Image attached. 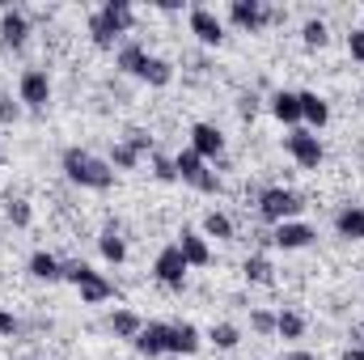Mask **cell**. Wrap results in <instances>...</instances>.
<instances>
[{"label": "cell", "mask_w": 364, "mask_h": 360, "mask_svg": "<svg viewBox=\"0 0 364 360\" xmlns=\"http://www.w3.org/2000/svg\"><path fill=\"white\" fill-rule=\"evenodd\" d=\"M60 166H64L68 182H77V186H85V191H110V186H114V170H110V162H106V157H93L90 149H81V144L64 149Z\"/></svg>", "instance_id": "cell-1"}, {"label": "cell", "mask_w": 364, "mask_h": 360, "mask_svg": "<svg viewBox=\"0 0 364 360\" xmlns=\"http://www.w3.org/2000/svg\"><path fill=\"white\" fill-rule=\"evenodd\" d=\"M255 208L267 225H284V221H296V212L305 208V199L292 191V186H263L255 195Z\"/></svg>", "instance_id": "cell-2"}, {"label": "cell", "mask_w": 364, "mask_h": 360, "mask_svg": "<svg viewBox=\"0 0 364 360\" xmlns=\"http://www.w3.org/2000/svg\"><path fill=\"white\" fill-rule=\"evenodd\" d=\"M284 149H288V157H292L301 170H318V166H322V157H326V149H322L318 132H309V127H292V132L284 136Z\"/></svg>", "instance_id": "cell-3"}, {"label": "cell", "mask_w": 364, "mask_h": 360, "mask_svg": "<svg viewBox=\"0 0 364 360\" xmlns=\"http://www.w3.org/2000/svg\"><path fill=\"white\" fill-rule=\"evenodd\" d=\"M174 170H178L182 182H191V186H195V191H203V195H216V191H220L216 170H208V162H203L195 149H182L178 157H174Z\"/></svg>", "instance_id": "cell-4"}, {"label": "cell", "mask_w": 364, "mask_h": 360, "mask_svg": "<svg viewBox=\"0 0 364 360\" xmlns=\"http://www.w3.org/2000/svg\"><path fill=\"white\" fill-rule=\"evenodd\" d=\"M17 102L26 110H47V102H51V77L43 68H26L21 81H17Z\"/></svg>", "instance_id": "cell-5"}, {"label": "cell", "mask_w": 364, "mask_h": 360, "mask_svg": "<svg viewBox=\"0 0 364 360\" xmlns=\"http://www.w3.org/2000/svg\"><path fill=\"white\" fill-rule=\"evenodd\" d=\"M186 26H191V34H195L203 47H220V43H225V21L216 17V9L195 4V9L186 13Z\"/></svg>", "instance_id": "cell-6"}, {"label": "cell", "mask_w": 364, "mask_h": 360, "mask_svg": "<svg viewBox=\"0 0 364 360\" xmlns=\"http://www.w3.org/2000/svg\"><path fill=\"white\" fill-rule=\"evenodd\" d=\"M186 259H182L178 242L174 246H166V250H157V259H153V275H157V284H166V288H182L186 284Z\"/></svg>", "instance_id": "cell-7"}, {"label": "cell", "mask_w": 364, "mask_h": 360, "mask_svg": "<svg viewBox=\"0 0 364 360\" xmlns=\"http://www.w3.org/2000/svg\"><path fill=\"white\" fill-rule=\"evenodd\" d=\"M229 21H233L237 30H246V34H259V30L272 21V9H267L263 0H233V4H229Z\"/></svg>", "instance_id": "cell-8"}, {"label": "cell", "mask_w": 364, "mask_h": 360, "mask_svg": "<svg viewBox=\"0 0 364 360\" xmlns=\"http://www.w3.org/2000/svg\"><path fill=\"white\" fill-rule=\"evenodd\" d=\"M132 348H136L140 356H149V360L170 356V322H144V331L136 335Z\"/></svg>", "instance_id": "cell-9"}, {"label": "cell", "mask_w": 364, "mask_h": 360, "mask_svg": "<svg viewBox=\"0 0 364 360\" xmlns=\"http://www.w3.org/2000/svg\"><path fill=\"white\" fill-rule=\"evenodd\" d=\"M186 149H195L203 162H216L220 153H225V132L216 127V123H195L191 127V144Z\"/></svg>", "instance_id": "cell-10"}, {"label": "cell", "mask_w": 364, "mask_h": 360, "mask_svg": "<svg viewBox=\"0 0 364 360\" xmlns=\"http://www.w3.org/2000/svg\"><path fill=\"white\" fill-rule=\"evenodd\" d=\"M314 238L318 233L305 221H284L272 229V246H279V250H305V246H314Z\"/></svg>", "instance_id": "cell-11"}, {"label": "cell", "mask_w": 364, "mask_h": 360, "mask_svg": "<svg viewBox=\"0 0 364 360\" xmlns=\"http://www.w3.org/2000/svg\"><path fill=\"white\" fill-rule=\"evenodd\" d=\"M296 97H301V123H305L309 132H322V127L331 123V106H326V97L314 93V90H301Z\"/></svg>", "instance_id": "cell-12"}, {"label": "cell", "mask_w": 364, "mask_h": 360, "mask_svg": "<svg viewBox=\"0 0 364 360\" xmlns=\"http://www.w3.org/2000/svg\"><path fill=\"white\" fill-rule=\"evenodd\" d=\"M26 38H30V17L21 9H4L0 13V43L4 47H26Z\"/></svg>", "instance_id": "cell-13"}, {"label": "cell", "mask_w": 364, "mask_h": 360, "mask_svg": "<svg viewBox=\"0 0 364 360\" xmlns=\"http://www.w3.org/2000/svg\"><path fill=\"white\" fill-rule=\"evenodd\" d=\"M178 250H182V259H186V268H208L212 263V246L195 229H182L178 233Z\"/></svg>", "instance_id": "cell-14"}, {"label": "cell", "mask_w": 364, "mask_h": 360, "mask_svg": "<svg viewBox=\"0 0 364 360\" xmlns=\"http://www.w3.org/2000/svg\"><path fill=\"white\" fill-rule=\"evenodd\" d=\"M267 110H272L284 127H301V97L292 90H275L272 97H267Z\"/></svg>", "instance_id": "cell-15"}, {"label": "cell", "mask_w": 364, "mask_h": 360, "mask_svg": "<svg viewBox=\"0 0 364 360\" xmlns=\"http://www.w3.org/2000/svg\"><path fill=\"white\" fill-rule=\"evenodd\" d=\"M199 331H195V322H170V356H195L199 352Z\"/></svg>", "instance_id": "cell-16"}, {"label": "cell", "mask_w": 364, "mask_h": 360, "mask_svg": "<svg viewBox=\"0 0 364 360\" xmlns=\"http://www.w3.org/2000/svg\"><path fill=\"white\" fill-rule=\"evenodd\" d=\"M335 229H339V238H348V242H364V208L360 203L339 208V212H335Z\"/></svg>", "instance_id": "cell-17"}, {"label": "cell", "mask_w": 364, "mask_h": 360, "mask_svg": "<svg viewBox=\"0 0 364 360\" xmlns=\"http://www.w3.org/2000/svg\"><path fill=\"white\" fill-rule=\"evenodd\" d=\"M77 292H81V305H102V301H110V297H114V284H110L106 275L90 271V275L77 284Z\"/></svg>", "instance_id": "cell-18"}, {"label": "cell", "mask_w": 364, "mask_h": 360, "mask_svg": "<svg viewBox=\"0 0 364 360\" xmlns=\"http://www.w3.org/2000/svg\"><path fill=\"white\" fill-rule=\"evenodd\" d=\"M144 64H149V51H144L140 43H123V47L114 51V68H119V73H127V77H140V73H144Z\"/></svg>", "instance_id": "cell-19"}, {"label": "cell", "mask_w": 364, "mask_h": 360, "mask_svg": "<svg viewBox=\"0 0 364 360\" xmlns=\"http://www.w3.org/2000/svg\"><path fill=\"white\" fill-rule=\"evenodd\" d=\"M144 331V318L136 314V309H114L110 314V335L114 339H127V344H136V335Z\"/></svg>", "instance_id": "cell-20"}, {"label": "cell", "mask_w": 364, "mask_h": 360, "mask_svg": "<svg viewBox=\"0 0 364 360\" xmlns=\"http://www.w3.org/2000/svg\"><path fill=\"white\" fill-rule=\"evenodd\" d=\"M30 275L55 284V280H64V263H60L51 250H34V255H30Z\"/></svg>", "instance_id": "cell-21"}, {"label": "cell", "mask_w": 364, "mask_h": 360, "mask_svg": "<svg viewBox=\"0 0 364 360\" xmlns=\"http://www.w3.org/2000/svg\"><path fill=\"white\" fill-rule=\"evenodd\" d=\"M97 13H102V17H106V21H110V26H114L119 34H127V30L136 26V9H132L127 0H106V4L97 9Z\"/></svg>", "instance_id": "cell-22"}, {"label": "cell", "mask_w": 364, "mask_h": 360, "mask_svg": "<svg viewBox=\"0 0 364 360\" xmlns=\"http://www.w3.org/2000/svg\"><path fill=\"white\" fill-rule=\"evenodd\" d=\"M97 250H102L106 263H123V259H127V242H123V233H119L114 225H106V229L97 233Z\"/></svg>", "instance_id": "cell-23"}, {"label": "cell", "mask_w": 364, "mask_h": 360, "mask_svg": "<svg viewBox=\"0 0 364 360\" xmlns=\"http://www.w3.org/2000/svg\"><path fill=\"white\" fill-rule=\"evenodd\" d=\"M140 81H144V85H153V90H166V85L174 81V64H170V60H161V55H149V64H144Z\"/></svg>", "instance_id": "cell-24"}, {"label": "cell", "mask_w": 364, "mask_h": 360, "mask_svg": "<svg viewBox=\"0 0 364 360\" xmlns=\"http://www.w3.org/2000/svg\"><path fill=\"white\" fill-rule=\"evenodd\" d=\"M90 38H93V47H102V51H114V43H119L123 34H119V30H114V26L102 17V13H90Z\"/></svg>", "instance_id": "cell-25"}, {"label": "cell", "mask_w": 364, "mask_h": 360, "mask_svg": "<svg viewBox=\"0 0 364 360\" xmlns=\"http://www.w3.org/2000/svg\"><path fill=\"white\" fill-rule=\"evenodd\" d=\"M203 238H216V242H233V216L212 208V212L203 216Z\"/></svg>", "instance_id": "cell-26"}, {"label": "cell", "mask_w": 364, "mask_h": 360, "mask_svg": "<svg viewBox=\"0 0 364 360\" xmlns=\"http://www.w3.org/2000/svg\"><path fill=\"white\" fill-rule=\"evenodd\" d=\"M242 275L250 280V284H275V268L267 255H250L246 263H242Z\"/></svg>", "instance_id": "cell-27"}, {"label": "cell", "mask_w": 364, "mask_h": 360, "mask_svg": "<svg viewBox=\"0 0 364 360\" xmlns=\"http://www.w3.org/2000/svg\"><path fill=\"white\" fill-rule=\"evenodd\" d=\"M275 335H279V339H301V335H305V318H301L296 309H279V314H275Z\"/></svg>", "instance_id": "cell-28"}, {"label": "cell", "mask_w": 364, "mask_h": 360, "mask_svg": "<svg viewBox=\"0 0 364 360\" xmlns=\"http://www.w3.org/2000/svg\"><path fill=\"white\" fill-rule=\"evenodd\" d=\"M208 339L220 348V352H233L237 344H242V331L233 327V322H212V331H208Z\"/></svg>", "instance_id": "cell-29"}, {"label": "cell", "mask_w": 364, "mask_h": 360, "mask_svg": "<svg viewBox=\"0 0 364 360\" xmlns=\"http://www.w3.org/2000/svg\"><path fill=\"white\" fill-rule=\"evenodd\" d=\"M106 162H110V170H136L140 166V153L127 140H119V144H110V157Z\"/></svg>", "instance_id": "cell-30"}, {"label": "cell", "mask_w": 364, "mask_h": 360, "mask_svg": "<svg viewBox=\"0 0 364 360\" xmlns=\"http://www.w3.org/2000/svg\"><path fill=\"white\" fill-rule=\"evenodd\" d=\"M301 38H305V47H326V43H331V30H326L322 17H309V21L301 26Z\"/></svg>", "instance_id": "cell-31"}, {"label": "cell", "mask_w": 364, "mask_h": 360, "mask_svg": "<svg viewBox=\"0 0 364 360\" xmlns=\"http://www.w3.org/2000/svg\"><path fill=\"white\" fill-rule=\"evenodd\" d=\"M4 216H9V225H17V229H26V225L34 221V208H30L26 199H9V208H4Z\"/></svg>", "instance_id": "cell-32"}, {"label": "cell", "mask_w": 364, "mask_h": 360, "mask_svg": "<svg viewBox=\"0 0 364 360\" xmlns=\"http://www.w3.org/2000/svg\"><path fill=\"white\" fill-rule=\"evenodd\" d=\"M153 179H157V182H178L174 157H161V153H153Z\"/></svg>", "instance_id": "cell-33"}, {"label": "cell", "mask_w": 364, "mask_h": 360, "mask_svg": "<svg viewBox=\"0 0 364 360\" xmlns=\"http://www.w3.org/2000/svg\"><path fill=\"white\" fill-rule=\"evenodd\" d=\"M250 327H255V335H275V314L272 309H250Z\"/></svg>", "instance_id": "cell-34"}, {"label": "cell", "mask_w": 364, "mask_h": 360, "mask_svg": "<svg viewBox=\"0 0 364 360\" xmlns=\"http://www.w3.org/2000/svg\"><path fill=\"white\" fill-rule=\"evenodd\" d=\"M127 144H132L140 157H144V153H157V144H153V136H149L144 127H132V132H127Z\"/></svg>", "instance_id": "cell-35"}, {"label": "cell", "mask_w": 364, "mask_h": 360, "mask_svg": "<svg viewBox=\"0 0 364 360\" xmlns=\"http://www.w3.org/2000/svg\"><path fill=\"white\" fill-rule=\"evenodd\" d=\"M21 119V102H13V93H0V123H17Z\"/></svg>", "instance_id": "cell-36"}, {"label": "cell", "mask_w": 364, "mask_h": 360, "mask_svg": "<svg viewBox=\"0 0 364 360\" xmlns=\"http://www.w3.org/2000/svg\"><path fill=\"white\" fill-rule=\"evenodd\" d=\"M348 55H352L356 64H364V26H356V30L348 34Z\"/></svg>", "instance_id": "cell-37"}, {"label": "cell", "mask_w": 364, "mask_h": 360, "mask_svg": "<svg viewBox=\"0 0 364 360\" xmlns=\"http://www.w3.org/2000/svg\"><path fill=\"white\" fill-rule=\"evenodd\" d=\"M90 263H81V259H73V263H64V280H68V284H81V280H85V275H90Z\"/></svg>", "instance_id": "cell-38"}, {"label": "cell", "mask_w": 364, "mask_h": 360, "mask_svg": "<svg viewBox=\"0 0 364 360\" xmlns=\"http://www.w3.org/2000/svg\"><path fill=\"white\" fill-rule=\"evenodd\" d=\"M237 115H242V119H255V115H259V93H242V97H237Z\"/></svg>", "instance_id": "cell-39"}, {"label": "cell", "mask_w": 364, "mask_h": 360, "mask_svg": "<svg viewBox=\"0 0 364 360\" xmlns=\"http://www.w3.org/2000/svg\"><path fill=\"white\" fill-rule=\"evenodd\" d=\"M0 335H4V339H17V335H21V322H17L9 309H0Z\"/></svg>", "instance_id": "cell-40"}, {"label": "cell", "mask_w": 364, "mask_h": 360, "mask_svg": "<svg viewBox=\"0 0 364 360\" xmlns=\"http://www.w3.org/2000/svg\"><path fill=\"white\" fill-rule=\"evenodd\" d=\"M339 360H364V344H348V348H343V356Z\"/></svg>", "instance_id": "cell-41"}, {"label": "cell", "mask_w": 364, "mask_h": 360, "mask_svg": "<svg viewBox=\"0 0 364 360\" xmlns=\"http://www.w3.org/2000/svg\"><path fill=\"white\" fill-rule=\"evenodd\" d=\"M284 360H322V356H314V352H301V348H296V352H284Z\"/></svg>", "instance_id": "cell-42"}, {"label": "cell", "mask_w": 364, "mask_h": 360, "mask_svg": "<svg viewBox=\"0 0 364 360\" xmlns=\"http://www.w3.org/2000/svg\"><path fill=\"white\" fill-rule=\"evenodd\" d=\"M161 360H182V356H161Z\"/></svg>", "instance_id": "cell-43"}, {"label": "cell", "mask_w": 364, "mask_h": 360, "mask_svg": "<svg viewBox=\"0 0 364 360\" xmlns=\"http://www.w3.org/2000/svg\"><path fill=\"white\" fill-rule=\"evenodd\" d=\"M0 166H4V149H0Z\"/></svg>", "instance_id": "cell-44"}, {"label": "cell", "mask_w": 364, "mask_h": 360, "mask_svg": "<svg viewBox=\"0 0 364 360\" xmlns=\"http://www.w3.org/2000/svg\"><path fill=\"white\" fill-rule=\"evenodd\" d=\"M360 97H364V93H360Z\"/></svg>", "instance_id": "cell-45"}]
</instances>
